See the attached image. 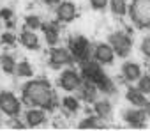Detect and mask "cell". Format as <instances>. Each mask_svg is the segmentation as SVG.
Returning a JSON list of instances; mask_svg holds the SVG:
<instances>
[{
    "label": "cell",
    "mask_w": 150,
    "mask_h": 131,
    "mask_svg": "<svg viewBox=\"0 0 150 131\" xmlns=\"http://www.w3.org/2000/svg\"><path fill=\"white\" fill-rule=\"evenodd\" d=\"M23 103L28 106H37L42 110H53L55 108V92L46 80H30L23 85L21 90Z\"/></svg>",
    "instance_id": "6da1fadb"
},
{
    "label": "cell",
    "mask_w": 150,
    "mask_h": 131,
    "mask_svg": "<svg viewBox=\"0 0 150 131\" xmlns=\"http://www.w3.org/2000/svg\"><path fill=\"white\" fill-rule=\"evenodd\" d=\"M127 13L136 28H150V0H132Z\"/></svg>",
    "instance_id": "7a4b0ae2"
},
{
    "label": "cell",
    "mask_w": 150,
    "mask_h": 131,
    "mask_svg": "<svg viewBox=\"0 0 150 131\" xmlns=\"http://www.w3.org/2000/svg\"><path fill=\"white\" fill-rule=\"evenodd\" d=\"M0 113L7 115L9 119L21 115V101L14 92H11V90L0 92Z\"/></svg>",
    "instance_id": "3957f363"
},
{
    "label": "cell",
    "mask_w": 150,
    "mask_h": 131,
    "mask_svg": "<svg viewBox=\"0 0 150 131\" xmlns=\"http://www.w3.org/2000/svg\"><path fill=\"white\" fill-rule=\"evenodd\" d=\"M108 43L113 48V51H115L117 57H122L124 58V57H129L131 51H132V39L125 32H122V30L111 32L110 37H108Z\"/></svg>",
    "instance_id": "277c9868"
},
{
    "label": "cell",
    "mask_w": 150,
    "mask_h": 131,
    "mask_svg": "<svg viewBox=\"0 0 150 131\" xmlns=\"http://www.w3.org/2000/svg\"><path fill=\"white\" fill-rule=\"evenodd\" d=\"M92 44L87 37L83 36H74L71 37V43H69V51L72 53L74 60L78 62H85L88 58H92Z\"/></svg>",
    "instance_id": "5b68a950"
},
{
    "label": "cell",
    "mask_w": 150,
    "mask_h": 131,
    "mask_svg": "<svg viewBox=\"0 0 150 131\" xmlns=\"http://www.w3.org/2000/svg\"><path fill=\"white\" fill-rule=\"evenodd\" d=\"M50 66L53 69H60V68H69L74 62V57L72 53L69 51V48H64V46H53L50 50V58H48Z\"/></svg>",
    "instance_id": "8992f818"
},
{
    "label": "cell",
    "mask_w": 150,
    "mask_h": 131,
    "mask_svg": "<svg viewBox=\"0 0 150 131\" xmlns=\"http://www.w3.org/2000/svg\"><path fill=\"white\" fill-rule=\"evenodd\" d=\"M83 82L81 78V73H78L76 69H72L71 66L67 69H64L58 76V87L65 92H74V90H78L80 83Z\"/></svg>",
    "instance_id": "52a82bcc"
},
{
    "label": "cell",
    "mask_w": 150,
    "mask_h": 131,
    "mask_svg": "<svg viewBox=\"0 0 150 131\" xmlns=\"http://www.w3.org/2000/svg\"><path fill=\"white\" fill-rule=\"evenodd\" d=\"M115 51L113 48L110 46V43H97L94 48H92V58L96 62H99L101 66H110L113 64L115 60Z\"/></svg>",
    "instance_id": "ba28073f"
},
{
    "label": "cell",
    "mask_w": 150,
    "mask_h": 131,
    "mask_svg": "<svg viewBox=\"0 0 150 131\" xmlns=\"http://www.w3.org/2000/svg\"><path fill=\"white\" fill-rule=\"evenodd\" d=\"M122 117H124V120H125L129 126H132V127H143L145 122H146V119H148L145 108H138V106H132V108L124 110Z\"/></svg>",
    "instance_id": "9c48e42d"
},
{
    "label": "cell",
    "mask_w": 150,
    "mask_h": 131,
    "mask_svg": "<svg viewBox=\"0 0 150 131\" xmlns=\"http://www.w3.org/2000/svg\"><path fill=\"white\" fill-rule=\"evenodd\" d=\"M55 13H57V20L60 23H71V21L76 20V16H78L76 6H74L72 2H69V0H62V2L57 6Z\"/></svg>",
    "instance_id": "30bf717a"
},
{
    "label": "cell",
    "mask_w": 150,
    "mask_h": 131,
    "mask_svg": "<svg viewBox=\"0 0 150 131\" xmlns=\"http://www.w3.org/2000/svg\"><path fill=\"white\" fill-rule=\"evenodd\" d=\"M46 110L37 108V106H30L28 110H25V124L27 127H39L46 122Z\"/></svg>",
    "instance_id": "8fae6325"
},
{
    "label": "cell",
    "mask_w": 150,
    "mask_h": 131,
    "mask_svg": "<svg viewBox=\"0 0 150 131\" xmlns=\"http://www.w3.org/2000/svg\"><path fill=\"white\" fill-rule=\"evenodd\" d=\"M94 112L96 115L101 119V120H110L111 115H113V105L108 98H103V99H96L94 103Z\"/></svg>",
    "instance_id": "7c38bea8"
},
{
    "label": "cell",
    "mask_w": 150,
    "mask_h": 131,
    "mask_svg": "<svg viewBox=\"0 0 150 131\" xmlns=\"http://www.w3.org/2000/svg\"><path fill=\"white\" fill-rule=\"evenodd\" d=\"M78 92H80V99H83L85 103H90V105H92V103L97 99V96H99L97 87H96L92 82H88V80H83V82L80 83Z\"/></svg>",
    "instance_id": "4fadbf2b"
},
{
    "label": "cell",
    "mask_w": 150,
    "mask_h": 131,
    "mask_svg": "<svg viewBox=\"0 0 150 131\" xmlns=\"http://www.w3.org/2000/svg\"><path fill=\"white\" fill-rule=\"evenodd\" d=\"M141 75H143V73H141V66H139L138 62H125V64L122 66V76H124V80L129 82V83H136Z\"/></svg>",
    "instance_id": "5bb4252c"
},
{
    "label": "cell",
    "mask_w": 150,
    "mask_h": 131,
    "mask_svg": "<svg viewBox=\"0 0 150 131\" xmlns=\"http://www.w3.org/2000/svg\"><path fill=\"white\" fill-rule=\"evenodd\" d=\"M42 32H44V39L50 46H55L60 41V27L58 23L51 21V23H42Z\"/></svg>",
    "instance_id": "9a60e30c"
},
{
    "label": "cell",
    "mask_w": 150,
    "mask_h": 131,
    "mask_svg": "<svg viewBox=\"0 0 150 131\" xmlns=\"http://www.w3.org/2000/svg\"><path fill=\"white\" fill-rule=\"evenodd\" d=\"M18 41H20L27 50H39V37H37L35 30L25 28V30L18 36Z\"/></svg>",
    "instance_id": "2e32d148"
},
{
    "label": "cell",
    "mask_w": 150,
    "mask_h": 131,
    "mask_svg": "<svg viewBox=\"0 0 150 131\" xmlns=\"http://www.w3.org/2000/svg\"><path fill=\"white\" fill-rule=\"evenodd\" d=\"M125 99L131 103V106H138V108H143L145 103L148 101L146 96H145L138 87H136V89H134V87H129L127 92H125Z\"/></svg>",
    "instance_id": "e0dca14e"
},
{
    "label": "cell",
    "mask_w": 150,
    "mask_h": 131,
    "mask_svg": "<svg viewBox=\"0 0 150 131\" xmlns=\"http://www.w3.org/2000/svg\"><path fill=\"white\" fill-rule=\"evenodd\" d=\"M0 69H2L6 75H14L16 73V60H14V57L4 53L2 57H0Z\"/></svg>",
    "instance_id": "ac0fdd59"
},
{
    "label": "cell",
    "mask_w": 150,
    "mask_h": 131,
    "mask_svg": "<svg viewBox=\"0 0 150 131\" xmlns=\"http://www.w3.org/2000/svg\"><path fill=\"white\" fill-rule=\"evenodd\" d=\"M108 6H110L111 13H113L115 16H120V18L125 16V14H127V9H129L127 0H110Z\"/></svg>",
    "instance_id": "d6986e66"
},
{
    "label": "cell",
    "mask_w": 150,
    "mask_h": 131,
    "mask_svg": "<svg viewBox=\"0 0 150 131\" xmlns=\"http://www.w3.org/2000/svg\"><path fill=\"white\" fill-rule=\"evenodd\" d=\"M78 127L80 129H101V127H104L103 126V120L97 117V115H90V117H85V119H81L80 120V124H78Z\"/></svg>",
    "instance_id": "ffe728a7"
},
{
    "label": "cell",
    "mask_w": 150,
    "mask_h": 131,
    "mask_svg": "<svg viewBox=\"0 0 150 131\" xmlns=\"http://www.w3.org/2000/svg\"><path fill=\"white\" fill-rule=\"evenodd\" d=\"M14 75L21 76V78H30V76H34V69L27 60H21V62H16V73Z\"/></svg>",
    "instance_id": "44dd1931"
},
{
    "label": "cell",
    "mask_w": 150,
    "mask_h": 131,
    "mask_svg": "<svg viewBox=\"0 0 150 131\" xmlns=\"http://www.w3.org/2000/svg\"><path fill=\"white\" fill-rule=\"evenodd\" d=\"M62 106H64V110H67V112H78L80 110V98H74V96H65L64 99H62Z\"/></svg>",
    "instance_id": "7402d4cb"
},
{
    "label": "cell",
    "mask_w": 150,
    "mask_h": 131,
    "mask_svg": "<svg viewBox=\"0 0 150 131\" xmlns=\"http://www.w3.org/2000/svg\"><path fill=\"white\" fill-rule=\"evenodd\" d=\"M25 27L30 28V30H37V28L42 27V20L39 16H35V14H28L25 18Z\"/></svg>",
    "instance_id": "603a6c76"
},
{
    "label": "cell",
    "mask_w": 150,
    "mask_h": 131,
    "mask_svg": "<svg viewBox=\"0 0 150 131\" xmlns=\"http://www.w3.org/2000/svg\"><path fill=\"white\" fill-rule=\"evenodd\" d=\"M136 83H138V89H139L145 96L150 94V75H141Z\"/></svg>",
    "instance_id": "cb8c5ba5"
},
{
    "label": "cell",
    "mask_w": 150,
    "mask_h": 131,
    "mask_svg": "<svg viewBox=\"0 0 150 131\" xmlns=\"http://www.w3.org/2000/svg\"><path fill=\"white\" fill-rule=\"evenodd\" d=\"M88 2H90L92 9H96V11H104V9L108 7V2H110V0H88Z\"/></svg>",
    "instance_id": "d4e9b609"
},
{
    "label": "cell",
    "mask_w": 150,
    "mask_h": 131,
    "mask_svg": "<svg viewBox=\"0 0 150 131\" xmlns=\"http://www.w3.org/2000/svg\"><path fill=\"white\" fill-rule=\"evenodd\" d=\"M139 50H141V53H143L146 58H150V36H148V37H143V41H141V44H139Z\"/></svg>",
    "instance_id": "484cf974"
},
{
    "label": "cell",
    "mask_w": 150,
    "mask_h": 131,
    "mask_svg": "<svg viewBox=\"0 0 150 131\" xmlns=\"http://www.w3.org/2000/svg\"><path fill=\"white\" fill-rule=\"evenodd\" d=\"M0 18H2V21H11L13 20V11L11 9H2L0 11Z\"/></svg>",
    "instance_id": "4316f807"
},
{
    "label": "cell",
    "mask_w": 150,
    "mask_h": 131,
    "mask_svg": "<svg viewBox=\"0 0 150 131\" xmlns=\"http://www.w3.org/2000/svg\"><path fill=\"white\" fill-rule=\"evenodd\" d=\"M14 39H16V37H14V34H11V32H6V34L2 36V43H4V44H13Z\"/></svg>",
    "instance_id": "83f0119b"
},
{
    "label": "cell",
    "mask_w": 150,
    "mask_h": 131,
    "mask_svg": "<svg viewBox=\"0 0 150 131\" xmlns=\"http://www.w3.org/2000/svg\"><path fill=\"white\" fill-rule=\"evenodd\" d=\"M42 2H44L46 6H50V7H51V6H58L62 0H42Z\"/></svg>",
    "instance_id": "f1b7e54d"
},
{
    "label": "cell",
    "mask_w": 150,
    "mask_h": 131,
    "mask_svg": "<svg viewBox=\"0 0 150 131\" xmlns=\"http://www.w3.org/2000/svg\"><path fill=\"white\" fill-rule=\"evenodd\" d=\"M143 108H145V112H146V115H148V117H150V101H146V103H145V106H143Z\"/></svg>",
    "instance_id": "f546056e"
},
{
    "label": "cell",
    "mask_w": 150,
    "mask_h": 131,
    "mask_svg": "<svg viewBox=\"0 0 150 131\" xmlns=\"http://www.w3.org/2000/svg\"><path fill=\"white\" fill-rule=\"evenodd\" d=\"M0 27H2V18H0Z\"/></svg>",
    "instance_id": "4dcf8cb0"
},
{
    "label": "cell",
    "mask_w": 150,
    "mask_h": 131,
    "mask_svg": "<svg viewBox=\"0 0 150 131\" xmlns=\"http://www.w3.org/2000/svg\"><path fill=\"white\" fill-rule=\"evenodd\" d=\"M0 124H2V119H0Z\"/></svg>",
    "instance_id": "1f68e13d"
},
{
    "label": "cell",
    "mask_w": 150,
    "mask_h": 131,
    "mask_svg": "<svg viewBox=\"0 0 150 131\" xmlns=\"http://www.w3.org/2000/svg\"><path fill=\"white\" fill-rule=\"evenodd\" d=\"M0 71H2V69H0Z\"/></svg>",
    "instance_id": "d6a6232c"
}]
</instances>
